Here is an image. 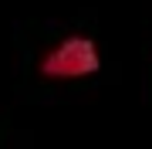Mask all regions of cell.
<instances>
[{"label": "cell", "instance_id": "1", "mask_svg": "<svg viewBox=\"0 0 152 149\" xmlns=\"http://www.w3.org/2000/svg\"><path fill=\"white\" fill-rule=\"evenodd\" d=\"M54 65H71V68H68V75L95 71V51H91V44H85L81 37H75L71 44H64L54 58L48 61V68H54Z\"/></svg>", "mask_w": 152, "mask_h": 149}]
</instances>
